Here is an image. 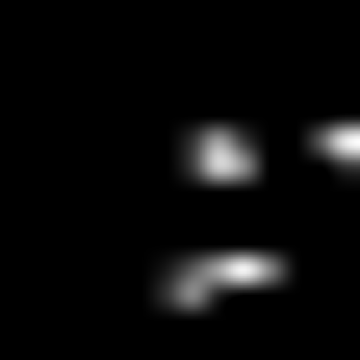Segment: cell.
Wrapping results in <instances>:
<instances>
[{"label":"cell","instance_id":"6da1fadb","mask_svg":"<svg viewBox=\"0 0 360 360\" xmlns=\"http://www.w3.org/2000/svg\"><path fill=\"white\" fill-rule=\"evenodd\" d=\"M206 26H335V0H206Z\"/></svg>","mask_w":360,"mask_h":360}]
</instances>
